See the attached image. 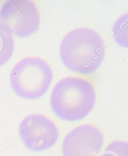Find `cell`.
Instances as JSON below:
<instances>
[{"mask_svg":"<svg viewBox=\"0 0 128 156\" xmlns=\"http://www.w3.org/2000/svg\"><path fill=\"white\" fill-rule=\"evenodd\" d=\"M106 46L99 33L90 28H77L63 38L60 55L68 69L81 74L95 72L102 64Z\"/></svg>","mask_w":128,"mask_h":156,"instance_id":"6da1fadb","label":"cell"},{"mask_svg":"<svg viewBox=\"0 0 128 156\" xmlns=\"http://www.w3.org/2000/svg\"><path fill=\"white\" fill-rule=\"evenodd\" d=\"M96 98L94 87L90 81L83 77L67 76L54 85L50 105L60 119L75 122L89 115L95 105Z\"/></svg>","mask_w":128,"mask_h":156,"instance_id":"7a4b0ae2","label":"cell"},{"mask_svg":"<svg viewBox=\"0 0 128 156\" xmlns=\"http://www.w3.org/2000/svg\"><path fill=\"white\" fill-rule=\"evenodd\" d=\"M53 77V71L46 61L38 57H28L13 66L9 81L18 96L26 100H36L46 93Z\"/></svg>","mask_w":128,"mask_h":156,"instance_id":"3957f363","label":"cell"},{"mask_svg":"<svg viewBox=\"0 0 128 156\" xmlns=\"http://www.w3.org/2000/svg\"><path fill=\"white\" fill-rule=\"evenodd\" d=\"M0 20L16 36L26 37L38 30L40 15L34 2L10 0L2 6L0 10Z\"/></svg>","mask_w":128,"mask_h":156,"instance_id":"277c9868","label":"cell"},{"mask_svg":"<svg viewBox=\"0 0 128 156\" xmlns=\"http://www.w3.org/2000/svg\"><path fill=\"white\" fill-rule=\"evenodd\" d=\"M19 135L25 147L34 152H41L52 147L59 138L56 124L41 114H31L21 121Z\"/></svg>","mask_w":128,"mask_h":156,"instance_id":"5b68a950","label":"cell"},{"mask_svg":"<svg viewBox=\"0 0 128 156\" xmlns=\"http://www.w3.org/2000/svg\"><path fill=\"white\" fill-rule=\"evenodd\" d=\"M104 144V136L97 126L83 124L76 126L64 137L63 156H97Z\"/></svg>","mask_w":128,"mask_h":156,"instance_id":"8992f818","label":"cell"},{"mask_svg":"<svg viewBox=\"0 0 128 156\" xmlns=\"http://www.w3.org/2000/svg\"><path fill=\"white\" fill-rule=\"evenodd\" d=\"M15 48L11 31L0 22V67L5 64L13 55Z\"/></svg>","mask_w":128,"mask_h":156,"instance_id":"52a82bcc","label":"cell"},{"mask_svg":"<svg viewBox=\"0 0 128 156\" xmlns=\"http://www.w3.org/2000/svg\"><path fill=\"white\" fill-rule=\"evenodd\" d=\"M115 41L121 47H127V13L118 18L113 27Z\"/></svg>","mask_w":128,"mask_h":156,"instance_id":"ba28073f","label":"cell"},{"mask_svg":"<svg viewBox=\"0 0 128 156\" xmlns=\"http://www.w3.org/2000/svg\"><path fill=\"white\" fill-rule=\"evenodd\" d=\"M128 144L126 141L117 140L111 143L100 156H127Z\"/></svg>","mask_w":128,"mask_h":156,"instance_id":"9c48e42d","label":"cell"}]
</instances>
